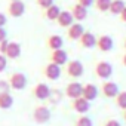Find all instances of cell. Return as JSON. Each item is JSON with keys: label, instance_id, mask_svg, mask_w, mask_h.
Here are the masks:
<instances>
[{"label": "cell", "instance_id": "d590c367", "mask_svg": "<svg viewBox=\"0 0 126 126\" xmlns=\"http://www.w3.org/2000/svg\"><path fill=\"white\" fill-rule=\"evenodd\" d=\"M122 64L126 67V52H125V53H123V56H122Z\"/></svg>", "mask_w": 126, "mask_h": 126}, {"label": "cell", "instance_id": "52a82bcc", "mask_svg": "<svg viewBox=\"0 0 126 126\" xmlns=\"http://www.w3.org/2000/svg\"><path fill=\"white\" fill-rule=\"evenodd\" d=\"M50 92H52V89H50L46 83H37V85L33 88V96L37 98V99H40V101L49 99Z\"/></svg>", "mask_w": 126, "mask_h": 126}, {"label": "cell", "instance_id": "3957f363", "mask_svg": "<svg viewBox=\"0 0 126 126\" xmlns=\"http://www.w3.org/2000/svg\"><path fill=\"white\" fill-rule=\"evenodd\" d=\"M9 85H11V88L12 89H15V91H22V89H25V86H27V76L24 74V73H14L11 77H9Z\"/></svg>", "mask_w": 126, "mask_h": 126}, {"label": "cell", "instance_id": "30bf717a", "mask_svg": "<svg viewBox=\"0 0 126 126\" xmlns=\"http://www.w3.org/2000/svg\"><path fill=\"white\" fill-rule=\"evenodd\" d=\"M50 62H53V64L56 65H65L68 62V55L64 49H56V50H52L50 53Z\"/></svg>", "mask_w": 126, "mask_h": 126}, {"label": "cell", "instance_id": "ba28073f", "mask_svg": "<svg viewBox=\"0 0 126 126\" xmlns=\"http://www.w3.org/2000/svg\"><path fill=\"white\" fill-rule=\"evenodd\" d=\"M43 76L49 80H58L61 77V67L53 62H49L43 67Z\"/></svg>", "mask_w": 126, "mask_h": 126}, {"label": "cell", "instance_id": "9a60e30c", "mask_svg": "<svg viewBox=\"0 0 126 126\" xmlns=\"http://www.w3.org/2000/svg\"><path fill=\"white\" fill-rule=\"evenodd\" d=\"M21 50H22V49H21V45H19L18 42H9L5 56L9 58V59H16V58H19Z\"/></svg>", "mask_w": 126, "mask_h": 126}, {"label": "cell", "instance_id": "d4e9b609", "mask_svg": "<svg viewBox=\"0 0 126 126\" xmlns=\"http://www.w3.org/2000/svg\"><path fill=\"white\" fill-rule=\"evenodd\" d=\"M74 126H94V123H92V119H91L89 116L82 114V116H79V117H77V120H76Z\"/></svg>", "mask_w": 126, "mask_h": 126}, {"label": "cell", "instance_id": "4dcf8cb0", "mask_svg": "<svg viewBox=\"0 0 126 126\" xmlns=\"http://www.w3.org/2000/svg\"><path fill=\"white\" fill-rule=\"evenodd\" d=\"M94 2H95V0H77V3H79V5H82V6H83V8H86V9H88V8H91V6L94 5Z\"/></svg>", "mask_w": 126, "mask_h": 126}, {"label": "cell", "instance_id": "e575fe53", "mask_svg": "<svg viewBox=\"0 0 126 126\" xmlns=\"http://www.w3.org/2000/svg\"><path fill=\"white\" fill-rule=\"evenodd\" d=\"M5 39H6V30L3 27H0V42L5 40Z\"/></svg>", "mask_w": 126, "mask_h": 126}, {"label": "cell", "instance_id": "8fae6325", "mask_svg": "<svg viewBox=\"0 0 126 126\" xmlns=\"http://www.w3.org/2000/svg\"><path fill=\"white\" fill-rule=\"evenodd\" d=\"M71 108H73L76 113H79V114H85V113L89 111V108H91V102H89L88 99H85L83 96H80V98L73 99V102H71Z\"/></svg>", "mask_w": 126, "mask_h": 126}, {"label": "cell", "instance_id": "836d02e7", "mask_svg": "<svg viewBox=\"0 0 126 126\" xmlns=\"http://www.w3.org/2000/svg\"><path fill=\"white\" fill-rule=\"evenodd\" d=\"M119 16H120V21H122V22H125V24H126V6H125V9H123V11H122V14H120V15H119Z\"/></svg>", "mask_w": 126, "mask_h": 126}, {"label": "cell", "instance_id": "5bb4252c", "mask_svg": "<svg viewBox=\"0 0 126 126\" xmlns=\"http://www.w3.org/2000/svg\"><path fill=\"white\" fill-rule=\"evenodd\" d=\"M56 22H58L59 27H62V28H68V27L74 22V18H73V15H71L70 11H61V14H59V16H58Z\"/></svg>", "mask_w": 126, "mask_h": 126}, {"label": "cell", "instance_id": "44dd1931", "mask_svg": "<svg viewBox=\"0 0 126 126\" xmlns=\"http://www.w3.org/2000/svg\"><path fill=\"white\" fill-rule=\"evenodd\" d=\"M125 2L123 0H111V5H110V9H108V12L111 14V15H120L122 14V11L125 9Z\"/></svg>", "mask_w": 126, "mask_h": 126}, {"label": "cell", "instance_id": "1f68e13d", "mask_svg": "<svg viewBox=\"0 0 126 126\" xmlns=\"http://www.w3.org/2000/svg\"><path fill=\"white\" fill-rule=\"evenodd\" d=\"M104 126H122V125H120V122L116 120V119H108V120L104 123Z\"/></svg>", "mask_w": 126, "mask_h": 126}, {"label": "cell", "instance_id": "9c48e42d", "mask_svg": "<svg viewBox=\"0 0 126 126\" xmlns=\"http://www.w3.org/2000/svg\"><path fill=\"white\" fill-rule=\"evenodd\" d=\"M8 14L14 18H19L25 14V5L24 2H21V0H14V2L9 3L8 6Z\"/></svg>", "mask_w": 126, "mask_h": 126}, {"label": "cell", "instance_id": "8d00e7d4", "mask_svg": "<svg viewBox=\"0 0 126 126\" xmlns=\"http://www.w3.org/2000/svg\"><path fill=\"white\" fill-rule=\"evenodd\" d=\"M123 119H125V122H126V110H123Z\"/></svg>", "mask_w": 126, "mask_h": 126}, {"label": "cell", "instance_id": "603a6c76", "mask_svg": "<svg viewBox=\"0 0 126 126\" xmlns=\"http://www.w3.org/2000/svg\"><path fill=\"white\" fill-rule=\"evenodd\" d=\"M95 8L96 11L99 12H107L110 9V5H111V0H95Z\"/></svg>", "mask_w": 126, "mask_h": 126}, {"label": "cell", "instance_id": "74e56055", "mask_svg": "<svg viewBox=\"0 0 126 126\" xmlns=\"http://www.w3.org/2000/svg\"><path fill=\"white\" fill-rule=\"evenodd\" d=\"M123 47L126 49V39H125V42H123Z\"/></svg>", "mask_w": 126, "mask_h": 126}, {"label": "cell", "instance_id": "d6986e66", "mask_svg": "<svg viewBox=\"0 0 126 126\" xmlns=\"http://www.w3.org/2000/svg\"><path fill=\"white\" fill-rule=\"evenodd\" d=\"M46 45H47V47H49L50 50H56V49H62L64 40H62V37L58 36V34H52V36L47 37Z\"/></svg>", "mask_w": 126, "mask_h": 126}, {"label": "cell", "instance_id": "4fadbf2b", "mask_svg": "<svg viewBox=\"0 0 126 126\" xmlns=\"http://www.w3.org/2000/svg\"><path fill=\"white\" fill-rule=\"evenodd\" d=\"M83 33H85V28L80 22H73L67 30V36L70 40H79Z\"/></svg>", "mask_w": 126, "mask_h": 126}, {"label": "cell", "instance_id": "7a4b0ae2", "mask_svg": "<svg viewBox=\"0 0 126 126\" xmlns=\"http://www.w3.org/2000/svg\"><path fill=\"white\" fill-rule=\"evenodd\" d=\"M65 71H67L68 77H71V79H79V77H82V76H83L85 68H83V64H82L79 59H73V61L67 62Z\"/></svg>", "mask_w": 126, "mask_h": 126}, {"label": "cell", "instance_id": "277c9868", "mask_svg": "<svg viewBox=\"0 0 126 126\" xmlns=\"http://www.w3.org/2000/svg\"><path fill=\"white\" fill-rule=\"evenodd\" d=\"M33 119H34L36 123L43 125V123L49 122V119H50V110H49L46 105H39V107H36L34 111H33Z\"/></svg>", "mask_w": 126, "mask_h": 126}, {"label": "cell", "instance_id": "7c38bea8", "mask_svg": "<svg viewBox=\"0 0 126 126\" xmlns=\"http://www.w3.org/2000/svg\"><path fill=\"white\" fill-rule=\"evenodd\" d=\"M114 46V42L110 36L107 34H102L99 37H96V47L101 50V52H110Z\"/></svg>", "mask_w": 126, "mask_h": 126}, {"label": "cell", "instance_id": "d6a6232c", "mask_svg": "<svg viewBox=\"0 0 126 126\" xmlns=\"http://www.w3.org/2000/svg\"><path fill=\"white\" fill-rule=\"evenodd\" d=\"M6 22H8V19H6V15L0 12V27H5V25H6Z\"/></svg>", "mask_w": 126, "mask_h": 126}, {"label": "cell", "instance_id": "4316f807", "mask_svg": "<svg viewBox=\"0 0 126 126\" xmlns=\"http://www.w3.org/2000/svg\"><path fill=\"white\" fill-rule=\"evenodd\" d=\"M11 85L8 80H0V94H9Z\"/></svg>", "mask_w": 126, "mask_h": 126}, {"label": "cell", "instance_id": "5b68a950", "mask_svg": "<svg viewBox=\"0 0 126 126\" xmlns=\"http://www.w3.org/2000/svg\"><path fill=\"white\" fill-rule=\"evenodd\" d=\"M101 92L105 98H116L119 94V85L111 80H104L101 85Z\"/></svg>", "mask_w": 126, "mask_h": 126}, {"label": "cell", "instance_id": "7402d4cb", "mask_svg": "<svg viewBox=\"0 0 126 126\" xmlns=\"http://www.w3.org/2000/svg\"><path fill=\"white\" fill-rule=\"evenodd\" d=\"M14 105V96L11 94H0V108L8 110Z\"/></svg>", "mask_w": 126, "mask_h": 126}, {"label": "cell", "instance_id": "484cf974", "mask_svg": "<svg viewBox=\"0 0 126 126\" xmlns=\"http://www.w3.org/2000/svg\"><path fill=\"white\" fill-rule=\"evenodd\" d=\"M61 98H62L61 92H58L56 89H52V92H50V96H49V101H50L52 104H56V102H59V101H61Z\"/></svg>", "mask_w": 126, "mask_h": 126}, {"label": "cell", "instance_id": "cb8c5ba5", "mask_svg": "<svg viewBox=\"0 0 126 126\" xmlns=\"http://www.w3.org/2000/svg\"><path fill=\"white\" fill-rule=\"evenodd\" d=\"M116 99V105L122 110H126V91H122L117 94V96L114 98Z\"/></svg>", "mask_w": 126, "mask_h": 126}, {"label": "cell", "instance_id": "8992f818", "mask_svg": "<svg viewBox=\"0 0 126 126\" xmlns=\"http://www.w3.org/2000/svg\"><path fill=\"white\" fill-rule=\"evenodd\" d=\"M83 94V85L79 83V82H71L67 85L65 88V96L70 98V99H76V98H80Z\"/></svg>", "mask_w": 126, "mask_h": 126}, {"label": "cell", "instance_id": "f1b7e54d", "mask_svg": "<svg viewBox=\"0 0 126 126\" xmlns=\"http://www.w3.org/2000/svg\"><path fill=\"white\" fill-rule=\"evenodd\" d=\"M6 67H8V58H6L5 55L0 53V73L5 71V70H6Z\"/></svg>", "mask_w": 126, "mask_h": 126}, {"label": "cell", "instance_id": "e0dca14e", "mask_svg": "<svg viewBox=\"0 0 126 126\" xmlns=\"http://www.w3.org/2000/svg\"><path fill=\"white\" fill-rule=\"evenodd\" d=\"M79 42H80V45H82L83 47H86V49H91V47H95V46H96V37H95L91 31H85V33L82 34V37L79 39Z\"/></svg>", "mask_w": 126, "mask_h": 126}, {"label": "cell", "instance_id": "6da1fadb", "mask_svg": "<svg viewBox=\"0 0 126 126\" xmlns=\"http://www.w3.org/2000/svg\"><path fill=\"white\" fill-rule=\"evenodd\" d=\"M95 76L98 77V79H101V80H107V79H110L111 77V74H113V65L110 64V62H107V61H99L98 64L95 65Z\"/></svg>", "mask_w": 126, "mask_h": 126}, {"label": "cell", "instance_id": "2e32d148", "mask_svg": "<svg viewBox=\"0 0 126 126\" xmlns=\"http://www.w3.org/2000/svg\"><path fill=\"white\" fill-rule=\"evenodd\" d=\"M71 15H73V18H74V21L82 22V21H85V19L88 18V9L83 8L82 5L76 3V5L73 6V9H71Z\"/></svg>", "mask_w": 126, "mask_h": 126}, {"label": "cell", "instance_id": "f35d334b", "mask_svg": "<svg viewBox=\"0 0 126 126\" xmlns=\"http://www.w3.org/2000/svg\"><path fill=\"white\" fill-rule=\"evenodd\" d=\"M11 2H14V0H11Z\"/></svg>", "mask_w": 126, "mask_h": 126}, {"label": "cell", "instance_id": "ffe728a7", "mask_svg": "<svg viewBox=\"0 0 126 126\" xmlns=\"http://www.w3.org/2000/svg\"><path fill=\"white\" fill-rule=\"evenodd\" d=\"M59 14H61L59 6L52 5V6H49L47 9H45L43 16H45L46 19H49V21H56V19H58V16H59Z\"/></svg>", "mask_w": 126, "mask_h": 126}, {"label": "cell", "instance_id": "ac0fdd59", "mask_svg": "<svg viewBox=\"0 0 126 126\" xmlns=\"http://www.w3.org/2000/svg\"><path fill=\"white\" fill-rule=\"evenodd\" d=\"M82 96H83L85 99H88L89 102L94 101V99H96V96H98V88H96L94 83L85 85V86H83V94H82Z\"/></svg>", "mask_w": 126, "mask_h": 126}, {"label": "cell", "instance_id": "83f0119b", "mask_svg": "<svg viewBox=\"0 0 126 126\" xmlns=\"http://www.w3.org/2000/svg\"><path fill=\"white\" fill-rule=\"evenodd\" d=\"M36 3L45 11V9H47L49 6H52L53 5V0H36Z\"/></svg>", "mask_w": 126, "mask_h": 126}, {"label": "cell", "instance_id": "f546056e", "mask_svg": "<svg viewBox=\"0 0 126 126\" xmlns=\"http://www.w3.org/2000/svg\"><path fill=\"white\" fill-rule=\"evenodd\" d=\"M8 45H9V40H8V39H5V40L0 42V53H2V55H5V53H6Z\"/></svg>", "mask_w": 126, "mask_h": 126}]
</instances>
